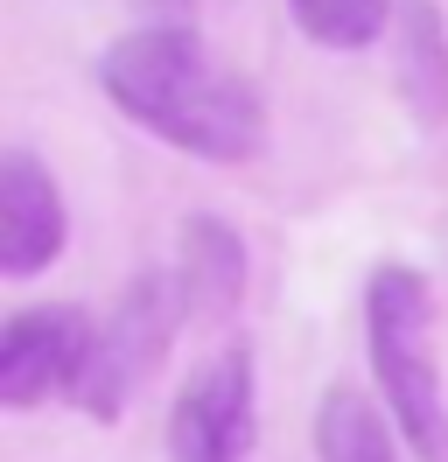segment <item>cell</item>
<instances>
[{"mask_svg": "<svg viewBox=\"0 0 448 462\" xmlns=\"http://www.w3.org/2000/svg\"><path fill=\"white\" fill-rule=\"evenodd\" d=\"M98 91L119 113L147 126L154 141H168L175 154L238 169L266 147V106L259 91L203 50L196 29H126L98 57Z\"/></svg>", "mask_w": 448, "mask_h": 462, "instance_id": "6da1fadb", "label": "cell"}, {"mask_svg": "<svg viewBox=\"0 0 448 462\" xmlns=\"http://www.w3.org/2000/svg\"><path fill=\"white\" fill-rule=\"evenodd\" d=\"M175 273H182V288H190L196 316H224V309H238V294H246V238L224 225V217L196 210V217H182Z\"/></svg>", "mask_w": 448, "mask_h": 462, "instance_id": "ba28073f", "label": "cell"}, {"mask_svg": "<svg viewBox=\"0 0 448 462\" xmlns=\"http://www.w3.org/2000/svg\"><path fill=\"white\" fill-rule=\"evenodd\" d=\"M147 29H196V0H134Z\"/></svg>", "mask_w": 448, "mask_h": 462, "instance_id": "8fae6325", "label": "cell"}, {"mask_svg": "<svg viewBox=\"0 0 448 462\" xmlns=\"http://www.w3.org/2000/svg\"><path fill=\"white\" fill-rule=\"evenodd\" d=\"M364 350L414 462H448V400L434 372V288L420 266H378L364 281Z\"/></svg>", "mask_w": 448, "mask_h": 462, "instance_id": "7a4b0ae2", "label": "cell"}, {"mask_svg": "<svg viewBox=\"0 0 448 462\" xmlns=\"http://www.w3.org/2000/svg\"><path fill=\"white\" fill-rule=\"evenodd\" d=\"M91 316L56 301V309H14L0 329V406H42L50 393H78L84 365H91Z\"/></svg>", "mask_w": 448, "mask_h": 462, "instance_id": "5b68a950", "label": "cell"}, {"mask_svg": "<svg viewBox=\"0 0 448 462\" xmlns=\"http://www.w3.org/2000/svg\"><path fill=\"white\" fill-rule=\"evenodd\" d=\"M392 7H399V0H287L294 29H302L308 42H322V50H371V42L386 35Z\"/></svg>", "mask_w": 448, "mask_h": 462, "instance_id": "30bf717a", "label": "cell"}, {"mask_svg": "<svg viewBox=\"0 0 448 462\" xmlns=\"http://www.w3.org/2000/svg\"><path fill=\"white\" fill-rule=\"evenodd\" d=\"M190 316H196V309H190V288H182L175 266H147V273H134V281L119 288V301H112V316L98 322L91 365H84V378H78L70 400H78L91 420H119V406L147 385V372L168 357L175 329H182Z\"/></svg>", "mask_w": 448, "mask_h": 462, "instance_id": "3957f363", "label": "cell"}, {"mask_svg": "<svg viewBox=\"0 0 448 462\" xmlns=\"http://www.w3.org/2000/svg\"><path fill=\"white\" fill-rule=\"evenodd\" d=\"M252 350H210L168 406V462H252Z\"/></svg>", "mask_w": 448, "mask_h": 462, "instance_id": "277c9868", "label": "cell"}, {"mask_svg": "<svg viewBox=\"0 0 448 462\" xmlns=\"http://www.w3.org/2000/svg\"><path fill=\"white\" fill-rule=\"evenodd\" d=\"M63 238H70V217H63L56 175L28 147H7L0 154V273L35 281L42 266H56Z\"/></svg>", "mask_w": 448, "mask_h": 462, "instance_id": "8992f818", "label": "cell"}, {"mask_svg": "<svg viewBox=\"0 0 448 462\" xmlns=\"http://www.w3.org/2000/svg\"><path fill=\"white\" fill-rule=\"evenodd\" d=\"M392 78H399V98L420 126L448 119V29L434 0H399L392 7Z\"/></svg>", "mask_w": 448, "mask_h": 462, "instance_id": "52a82bcc", "label": "cell"}, {"mask_svg": "<svg viewBox=\"0 0 448 462\" xmlns=\"http://www.w3.org/2000/svg\"><path fill=\"white\" fill-rule=\"evenodd\" d=\"M315 462H399L386 413L358 385H330L315 400Z\"/></svg>", "mask_w": 448, "mask_h": 462, "instance_id": "9c48e42d", "label": "cell"}]
</instances>
